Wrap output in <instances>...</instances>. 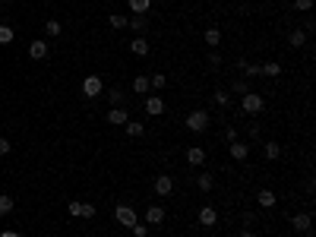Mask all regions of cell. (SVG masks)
<instances>
[{
    "mask_svg": "<svg viewBox=\"0 0 316 237\" xmlns=\"http://www.w3.org/2000/svg\"><path fill=\"white\" fill-rule=\"evenodd\" d=\"M240 108H243V114L256 117V114H263L266 98H263V95H256V92H247V95H240Z\"/></svg>",
    "mask_w": 316,
    "mask_h": 237,
    "instance_id": "6da1fadb",
    "label": "cell"
},
{
    "mask_svg": "<svg viewBox=\"0 0 316 237\" xmlns=\"http://www.w3.org/2000/svg\"><path fill=\"white\" fill-rule=\"evenodd\" d=\"M209 124H212V117H209V111H190L186 114V130H193V133H206Z\"/></svg>",
    "mask_w": 316,
    "mask_h": 237,
    "instance_id": "7a4b0ae2",
    "label": "cell"
},
{
    "mask_svg": "<svg viewBox=\"0 0 316 237\" xmlns=\"http://www.w3.org/2000/svg\"><path fill=\"white\" fill-rule=\"evenodd\" d=\"M114 221H120V228H133V224L139 221V218H136V209L127 206V203H120V206L114 209Z\"/></svg>",
    "mask_w": 316,
    "mask_h": 237,
    "instance_id": "3957f363",
    "label": "cell"
},
{
    "mask_svg": "<svg viewBox=\"0 0 316 237\" xmlns=\"http://www.w3.org/2000/svg\"><path fill=\"white\" fill-rule=\"evenodd\" d=\"M83 95H86V98H98V95H104L101 76H86L83 79Z\"/></svg>",
    "mask_w": 316,
    "mask_h": 237,
    "instance_id": "277c9868",
    "label": "cell"
},
{
    "mask_svg": "<svg viewBox=\"0 0 316 237\" xmlns=\"http://www.w3.org/2000/svg\"><path fill=\"white\" fill-rule=\"evenodd\" d=\"M152 190H155V196H171V190H174V177H171V174H158V177H155V184H152Z\"/></svg>",
    "mask_w": 316,
    "mask_h": 237,
    "instance_id": "5b68a950",
    "label": "cell"
},
{
    "mask_svg": "<svg viewBox=\"0 0 316 237\" xmlns=\"http://www.w3.org/2000/svg\"><path fill=\"white\" fill-rule=\"evenodd\" d=\"M146 114L149 117H158V114H165V98H161V95H146Z\"/></svg>",
    "mask_w": 316,
    "mask_h": 237,
    "instance_id": "8992f818",
    "label": "cell"
},
{
    "mask_svg": "<svg viewBox=\"0 0 316 237\" xmlns=\"http://www.w3.org/2000/svg\"><path fill=\"white\" fill-rule=\"evenodd\" d=\"M48 54H51V44H44V38L29 41V57H32V61H44Z\"/></svg>",
    "mask_w": 316,
    "mask_h": 237,
    "instance_id": "52a82bcc",
    "label": "cell"
},
{
    "mask_svg": "<svg viewBox=\"0 0 316 237\" xmlns=\"http://www.w3.org/2000/svg\"><path fill=\"white\" fill-rule=\"evenodd\" d=\"M291 228H294L297 234H303V231H310L313 228V215L310 212H297L294 218H291Z\"/></svg>",
    "mask_w": 316,
    "mask_h": 237,
    "instance_id": "ba28073f",
    "label": "cell"
},
{
    "mask_svg": "<svg viewBox=\"0 0 316 237\" xmlns=\"http://www.w3.org/2000/svg\"><path fill=\"white\" fill-rule=\"evenodd\" d=\"M146 224H149V228L165 224V209H161V206H149V209H146Z\"/></svg>",
    "mask_w": 316,
    "mask_h": 237,
    "instance_id": "9c48e42d",
    "label": "cell"
},
{
    "mask_svg": "<svg viewBox=\"0 0 316 237\" xmlns=\"http://www.w3.org/2000/svg\"><path fill=\"white\" fill-rule=\"evenodd\" d=\"M196 221H200V224H203V228H212V224L218 221V212H215L212 206H203L200 212H196Z\"/></svg>",
    "mask_w": 316,
    "mask_h": 237,
    "instance_id": "30bf717a",
    "label": "cell"
},
{
    "mask_svg": "<svg viewBox=\"0 0 316 237\" xmlns=\"http://www.w3.org/2000/svg\"><path fill=\"white\" fill-rule=\"evenodd\" d=\"M228 152H231L234 161H247V158H250V146H247V142H237V139L228 146Z\"/></svg>",
    "mask_w": 316,
    "mask_h": 237,
    "instance_id": "8fae6325",
    "label": "cell"
},
{
    "mask_svg": "<svg viewBox=\"0 0 316 237\" xmlns=\"http://www.w3.org/2000/svg\"><path fill=\"white\" fill-rule=\"evenodd\" d=\"M186 161H190L193 168H203V164H206V149L203 146H190V149H186Z\"/></svg>",
    "mask_w": 316,
    "mask_h": 237,
    "instance_id": "7c38bea8",
    "label": "cell"
},
{
    "mask_svg": "<svg viewBox=\"0 0 316 237\" xmlns=\"http://www.w3.org/2000/svg\"><path fill=\"white\" fill-rule=\"evenodd\" d=\"M127 121H130L127 108H111V111H108V124H114V127H123Z\"/></svg>",
    "mask_w": 316,
    "mask_h": 237,
    "instance_id": "4fadbf2b",
    "label": "cell"
},
{
    "mask_svg": "<svg viewBox=\"0 0 316 237\" xmlns=\"http://www.w3.org/2000/svg\"><path fill=\"white\" fill-rule=\"evenodd\" d=\"M104 98L111 101V108H123L127 95H123V89H120V86H117V89H108V92H104Z\"/></svg>",
    "mask_w": 316,
    "mask_h": 237,
    "instance_id": "5bb4252c",
    "label": "cell"
},
{
    "mask_svg": "<svg viewBox=\"0 0 316 237\" xmlns=\"http://www.w3.org/2000/svg\"><path fill=\"white\" fill-rule=\"evenodd\" d=\"M256 203H260L263 209H275V203H278V196L272 193V190H260V193H256Z\"/></svg>",
    "mask_w": 316,
    "mask_h": 237,
    "instance_id": "9a60e30c",
    "label": "cell"
},
{
    "mask_svg": "<svg viewBox=\"0 0 316 237\" xmlns=\"http://www.w3.org/2000/svg\"><path fill=\"white\" fill-rule=\"evenodd\" d=\"M196 187H200V193H209V190L215 187V177L209 171H200V174H196Z\"/></svg>",
    "mask_w": 316,
    "mask_h": 237,
    "instance_id": "2e32d148",
    "label": "cell"
},
{
    "mask_svg": "<svg viewBox=\"0 0 316 237\" xmlns=\"http://www.w3.org/2000/svg\"><path fill=\"white\" fill-rule=\"evenodd\" d=\"M130 51H133V54H136V57H146V54H149V51H152V47H149V41H146V38H143V35H136V38H133V41H130Z\"/></svg>",
    "mask_w": 316,
    "mask_h": 237,
    "instance_id": "e0dca14e",
    "label": "cell"
},
{
    "mask_svg": "<svg viewBox=\"0 0 316 237\" xmlns=\"http://www.w3.org/2000/svg\"><path fill=\"white\" fill-rule=\"evenodd\" d=\"M206 44L212 47V51L221 44V29H218V26H209V29H206Z\"/></svg>",
    "mask_w": 316,
    "mask_h": 237,
    "instance_id": "ac0fdd59",
    "label": "cell"
},
{
    "mask_svg": "<svg viewBox=\"0 0 316 237\" xmlns=\"http://www.w3.org/2000/svg\"><path fill=\"white\" fill-rule=\"evenodd\" d=\"M260 76H269V79H275V76H282V64H275V61H269L260 67Z\"/></svg>",
    "mask_w": 316,
    "mask_h": 237,
    "instance_id": "d6986e66",
    "label": "cell"
},
{
    "mask_svg": "<svg viewBox=\"0 0 316 237\" xmlns=\"http://www.w3.org/2000/svg\"><path fill=\"white\" fill-rule=\"evenodd\" d=\"M127 29H133L136 35H143L149 29V19L146 16H133V19H127Z\"/></svg>",
    "mask_w": 316,
    "mask_h": 237,
    "instance_id": "ffe728a7",
    "label": "cell"
},
{
    "mask_svg": "<svg viewBox=\"0 0 316 237\" xmlns=\"http://www.w3.org/2000/svg\"><path fill=\"white\" fill-rule=\"evenodd\" d=\"M123 130H127V136H133V139H136V136H143V133H146V124H143V121H127Z\"/></svg>",
    "mask_w": 316,
    "mask_h": 237,
    "instance_id": "44dd1931",
    "label": "cell"
},
{
    "mask_svg": "<svg viewBox=\"0 0 316 237\" xmlns=\"http://www.w3.org/2000/svg\"><path fill=\"white\" fill-rule=\"evenodd\" d=\"M130 10H133V16H146L152 10V0H130Z\"/></svg>",
    "mask_w": 316,
    "mask_h": 237,
    "instance_id": "7402d4cb",
    "label": "cell"
},
{
    "mask_svg": "<svg viewBox=\"0 0 316 237\" xmlns=\"http://www.w3.org/2000/svg\"><path fill=\"white\" fill-rule=\"evenodd\" d=\"M288 44H291V47H303V44H307V32H303V29H294V32H291V38H288Z\"/></svg>",
    "mask_w": 316,
    "mask_h": 237,
    "instance_id": "603a6c76",
    "label": "cell"
},
{
    "mask_svg": "<svg viewBox=\"0 0 316 237\" xmlns=\"http://www.w3.org/2000/svg\"><path fill=\"white\" fill-rule=\"evenodd\" d=\"M149 89H152V86H149V76H143V73H139V76L133 79V92H136V95H146Z\"/></svg>",
    "mask_w": 316,
    "mask_h": 237,
    "instance_id": "cb8c5ba5",
    "label": "cell"
},
{
    "mask_svg": "<svg viewBox=\"0 0 316 237\" xmlns=\"http://www.w3.org/2000/svg\"><path fill=\"white\" fill-rule=\"evenodd\" d=\"M44 32H48V38H57V35L64 32V26L57 19H44Z\"/></svg>",
    "mask_w": 316,
    "mask_h": 237,
    "instance_id": "d4e9b609",
    "label": "cell"
},
{
    "mask_svg": "<svg viewBox=\"0 0 316 237\" xmlns=\"http://www.w3.org/2000/svg\"><path fill=\"white\" fill-rule=\"evenodd\" d=\"M263 152H266V158H269V161H275L278 155H282V146H278V142H266Z\"/></svg>",
    "mask_w": 316,
    "mask_h": 237,
    "instance_id": "484cf974",
    "label": "cell"
},
{
    "mask_svg": "<svg viewBox=\"0 0 316 237\" xmlns=\"http://www.w3.org/2000/svg\"><path fill=\"white\" fill-rule=\"evenodd\" d=\"M212 101L218 104V108H228V104H231V95H228L225 89H215V95H212Z\"/></svg>",
    "mask_w": 316,
    "mask_h": 237,
    "instance_id": "4316f807",
    "label": "cell"
},
{
    "mask_svg": "<svg viewBox=\"0 0 316 237\" xmlns=\"http://www.w3.org/2000/svg\"><path fill=\"white\" fill-rule=\"evenodd\" d=\"M240 70H243V76L253 79V76H260V64H250V61H240Z\"/></svg>",
    "mask_w": 316,
    "mask_h": 237,
    "instance_id": "83f0119b",
    "label": "cell"
},
{
    "mask_svg": "<svg viewBox=\"0 0 316 237\" xmlns=\"http://www.w3.org/2000/svg\"><path fill=\"white\" fill-rule=\"evenodd\" d=\"M10 212H13V196L0 193V215H10Z\"/></svg>",
    "mask_w": 316,
    "mask_h": 237,
    "instance_id": "f1b7e54d",
    "label": "cell"
},
{
    "mask_svg": "<svg viewBox=\"0 0 316 237\" xmlns=\"http://www.w3.org/2000/svg\"><path fill=\"white\" fill-rule=\"evenodd\" d=\"M149 86H152V89H165V86H168V76H165V73L149 76Z\"/></svg>",
    "mask_w": 316,
    "mask_h": 237,
    "instance_id": "f546056e",
    "label": "cell"
},
{
    "mask_svg": "<svg viewBox=\"0 0 316 237\" xmlns=\"http://www.w3.org/2000/svg\"><path fill=\"white\" fill-rule=\"evenodd\" d=\"M108 22H111V29H127V16H120V13H111Z\"/></svg>",
    "mask_w": 316,
    "mask_h": 237,
    "instance_id": "4dcf8cb0",
    "label": "cell"
},
{
    "mask_svg": "<svg viewBox=\"0 0 316 237\" xmlns=\"http://www.w3.org/2000/svg\"><path fill=\"white\" fill-rule=\"evenodd\" d=\"M13 41V29L10 26H0V44H10Z\"/></svg>",
    "mask_w": 316,
    "mask_h": 237,
    "instance_id": "1f68e13d",
    "label": "cell"
},
{
    "mask_svg": "<svg viewBox=\"0 0 316 237\" xmlns=\"http://www.w3.org/2000/svg\"><path fill=\"white\" fill-rule=\"evenodd\" d=\"M79 218H95V206H92V203H83V209H79Z\"/></svg>",
    "mask_w": 316,
    "mask_h": 237,
    "instance_id": "d6a6232c",
    "label": "cell"
},
{
    "mask_svg": "<svg viewBox=\"0 0 316 237\" xmlns=\"http://www.w3.org/2000/svg\"><path fill=\"white\" fill-rule=\"evenodd\" d=\"M130 231H133V237H146V234H149V224H143V221H136V224H133V228H130Z\"/></svg>",
    "mask_w": 316,
    "mask_h": 237,
    "instance_id": "836d02e7",
    "label": "cell"
},
{
    "mask_svg": "<svg viewBox=\"0 0 316 237\" xmlns=\"http://www.w3.org/2000/svg\"><path fill=\"white\" fill-rule=\"evenodd\" d=\"M294 10H300V13H310V10H313V0H294Z\"/></svg>",
    "mask_w": 316,
    "mask_h": 237,
    "instance_id": "e575fe53",
    "label": "cell"
},
{
    "mask_svg": "<svg viewBox=\"0 0 316 237\" xmlns=\"http://www.w3.org/2000/svg\"><path fill=\"white\" fill-rule=\"evenodd\" d=\"M234 92H237V95H247L250 92V86H247V82H243V79H234V86H231Z\"/></svg>",
    "mask_w": 316,
    "mask_h": 237,
    "instance_id": "d590c367",
    "label": "cell"
},
{
    "mask_svg": "<svg viewBox=\"0 0 316 237\" xmlns=\"http://www.w3.org/2000/svg\"><path fill=\"white\" fill-rule=\"evenodd\" d=\"M79 209H83V203H79V199H70V215L79 218Z\"/></svg>",
    "mask_w": 316,
    "mask_h": 237,
    "instance_id": "8d00e7d4",
    "label": "cell"
},
{
    "mask_svg": "<svg viewBox=\"0 0 316 237\" xmlns=\"http://www.w3.org/2000/svg\"><path fill=\"white\" fill-rule=\"evenodd\" d=\"M10 149H13V146H10V139L0 136V155H10Z\"/></svg>",
    "mask_w": 316,
    "mask_h": 237,
    "instance_id": "74e56055",
    "label": "cell"
},
{
    "mask_svg": "<svg viewBox=\"0 0 316 237\" xmlns=\"http://www.w3.org/2000/svg\"><path fill=\"white\" fill-rule=\"evenodd\" d=\"M225 139H228V142H234V139H237V130L228 127V130H225Z\"/></svg>",
    "mask_w": 316,
    "mask_h": 237,
    "instance_id": "f35d334b",
    "label": "cell"
},
{
    "mask_svg": "<svg viewBox=\"0 0 316 237\" xmlns=\"http://www.w3.org/2000/svg\"><path fill=\"white\" fill-rule=\"evenodd\" d=\"M240 237H256V234H253V228H243V231H240Z\"/></svg>",
    "mask_w": 316,
    "mask_h": 237,
    "instance_id": "ab89813d",
    "label": "cell"
},
{
    "mask_svg": "<svg viewBox=\"0 0 316 237\" xmlns=\"http://www.w3.org/2000/svg\"><path fill=\"white\" fill-rule=\"evenodd\" d=\"M0 237H19V231H4Z\"/></svg>",
    "mask_w": 316,
    "mask_h": 237,
    "instance_id": "60d3db41",
    "label": "cell"
},
{
    "mask_svg": "<svg viewBox=\"0 0 316 237\" xmlns=\"http://www.w3.org/2000/svg\"><path fill=\"white\" fill-rule=\"evenodd\" d=\"M300 237H313V231H303V234H300Z\"/></svg>",
    "mask_w": 316,
    "mask_h": 237,
    "instance_id": "b9f144b4",
    "label": "cell"
},
{
    "mask_svg": "<svg viewBox=\"0 0 316 237\" xmlns=\"http://www.w3.org/2000/svg\"><path fill=\"white\" fill-rule=\"evenodd\" d=\"M0 4H13V0H0Z\"/></svg>",
    "mask_w": 316,
    "mask_h": 237,
    "instance_id": "7bdbcfd3",
    "label": "cell"
}]
</instances>
